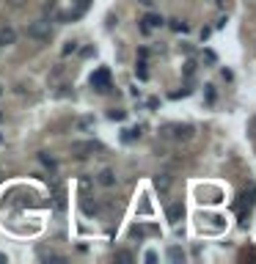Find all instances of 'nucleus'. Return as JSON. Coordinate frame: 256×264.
<instances>
[{"label":"nucleus","instance_id":"obj_11","mask_svg":"<svg viewBox=\"0 0 256 264\" xmlns=\"http://www.w3.org/2000/svg\"><path fill=\"white\" fill-rule=\"evenodd\" d=\"M39 160H42V165H44V168L55 171V160H53V157H47V152H42V154H39Z\"/></svg>","mask_w":256,"mask_h":264},{"label":"nucleus","instance_id":"obj_2","mask_svg":"<svg viewBox=\"0 0 256 264\" xmlns=\"http://www.w3.org/2000/svg\"><path fill=\"white\" fill-rule=\"evenodd\" d=\"M25 33H28L30 39H36V41H47L50 33H53V28H50L47 19H36V22H30L28 28H25Z\"/></svg>","mask_w":256,"mask_h":264},{"label":"nucleus","instance_id":"obj_7","mask_svg":"<svg viewBox=\"0 0 256 264\" xmlns=\"http://www.w3.org/2000/svg\"><path fill=\"white\" fill-rule=\"evenodd\" d=\"M182 217H185V206L179 204V201H176V204L168 206V220H171V223H179Z\"/></svg>","mask_w":256,"mask_h":264},{"label":"nucleus","instance_id":"obj_3","mask_svg":"<svg viewBox=\"0 0 256 264\" xmlns=\"http://www.w3.org/2000/svg\"><path fill=\"white\" fill-rule=\"evenodd\" d=\"M94 152H102V143L99 141H75L72 143V154L75 157H88Z\"/></svg>","mask_w":256,"mask_h":264},{"label":"nucleus","instance_id":"obj_20","mask_svg":"<svg viewBox=\"0 0 256 264\" xmlns=\"http://www.w3.org/2000/svg\"><path fill=\"white\" fill-rule=\"evenodd\" d=\"M110 118H124V110H110Z\"/></svg>","mask_w":256,"mask_h":264},{"label":"nucleus","instance_id":"obj_10","mask_svg":"<svg viewBox=\"0 0 256 264\" xmlns=\"http://www.w3.org/2000/svg\"><path fill=\"white\" fill-rule=\"evenodd\" d=\"M168 259L171 262H185V253H182V248H168Z\"/></svg>","mask_w":256,"mask_h":264},{"label":"nucleus","instance_id":"obj_24","mask_svg":"<svg viewBox=\"0 0 256 264\" xmlns=\"http://www.w3.org/2000/svg\"><path fill=\"white\" fill-rule=\"evenodd\" d=\"M0 121H3V113H0Z\"/></svg>","mask_w":256,"mask_h":264},{"label":"nucleus","instance_id":"obj_5","mask_svg":"<svg viewBox=\"0 0 256 264\" xmlns=\"http://www.w3.org/2000/svg\"><path fill=\"white\" fill-rule=\"evenodd\" d=\"M96 182H99L102 187H113V184H116V174L110 168H102L99 176H96Z\"/></svg>","mask_w":256,"mask_h":264},{"label":"nucleus","instance_id":"obj_16","mask_svg":"<svg viewBox=\"0 0 256 264\" xmlns=\"http://www.w3.org/2000/svg\"><path fill=\"white\" fill-rule=\"evenodd\" d=\"M8 6H11V8H22L25 0H8Z\"/></svg>","mask_w":256,"mask_h":264},{"label":"nucleus","instance_id":"obj_15","mask_svg":"<svg viewBox=\"0 0 256 264\" xmlns=\"http://www.w3.org/2000/svg\"><path fill=\"white\" fill-rule=\"evenodd\" d=\"M135 75H138V77H146V64H138Z\"/></svg>","mask_w":256,"mask_h":264},{"label":"nucleus","instance_id":"obj_4","mask_svg":"<svg viewBox=\"0 0 256 264\" xmlns=\"http://www.w3.org/2000/svg\"><path fill=\"white\" fill-rule=\"evenodd\" d=\"M14 41H17V30L14 28H0V47H11Z\"/></svg>","mask_w":256,"mask_h":264},{"label":"nucleus","instance_id":"obj_6","mask_svg":"<svg viewBox=\"0 0 256 264\" xmlns=\"http://www.w3.org/2000/svg\"><path fill=\"white\" fill-rule=\"evenodd\" d=\"M168 187H171V174H157L155 176V190L157 193H168Z\"/></svg>","mask_w":256,"mask_h":264},{"label":"nucleus","instance_id":"obj_21","mask_svg":"<svg viewBox=\"0 0 256 264\" xmlns=\"http://www.w3.org/2000/svg\"><path fill=\"white\" fill-rule=\"evenodd\" d=\"M226 3H229V0H215V6H218V8H226Z\"/></svg>","mask_w":256,"mask_h":264},{"label":"nucleus","instance_id":"obj_19","mask_svg":"<svg viewBox=\"0 0 256 264\" xmlns=\"http://www.w3.org/2000/svg\"><path fill=\"white\" fill-rule=\"evenodd\" d=\"M78 127H83V129H85V127H91V118H80Z\"/></svg>","mask_w":256,"mask_h":264},{"label":"nucleus","instance_id":"obj_18","mask_svg":"<svg viewBox=\"0 0 256 264\" xmlns=\"http://www.w3.org/2000/svg\"><path fill=\"white\" fill-rule=\"evenodd\" d=\"M207 99L215 102V88H212V86H207Z\"/></svg>","mask_w":256,"mask_h":264},{"label":"nucleus","instance_id":"obj_14","mask_svg":"<svg viewBox=\"0 0 256 264\" xmlns=\"http://www.w3.org/2000/svg\"><path fill=\"white\" fill-rule=\"evenodd\" d=\"M171 28L173 30H187V25L182 22V19H171Z\"/></svg>","mask_w":256,"mask_h":264},{"label":"nucleus","instance_id":"obj_8","mask_svg":"<svg viewBox=\"0 0 256 264\" xmlns=\"http://www.w3.org/2000/svg\"><path fill=\"white\" fill-rule=\"evenodd\" d=\"M141 22H143V25H141L143 30H152V28H160V25H163V17H157V14H146Z\"/></svg>","mask_w":256,"mask_h":264},{"label":"nucleus","instance_id":"obj_12","mask_svg":"<svg viewBox=\"0 0 256 264\" xmlns=\"http://www.w3.org/2000/svg\"><path fill=\"white\" fill-rule=\"evenodd\" d=\"M83 212H85V215H96V212H99V206L91 204L88 198H83Z\"/></svg>","mask_w":256,"mask_h":264},{"label":"nucleus","instance_id":"obj_23","mask_svg":"<svg viewBox=\"0 0 256 264\" xmlns=\"http://www.w3.org/2000/svg\"><path fill=\"white\" fill-rule=\"evenodd\" d=\"M0 262H6V253H0Z\"/></svg>","mask_w":256,"mask_h":264},{"label":"nucleus","instance_id":"obj_13","mask_svg":"<svg viewBox=\"0 0 256 264\" xmlns=\"http://www.w3.org/2000/svg\"><path fill=\"white\" fill-rule=\"evenodd\" d=\"M116 262H132V253L130 251H119L116 253Z\"/></svg>","mask_w":256,"mask_h":264},{"label":"nucleus","instance_id":"obj_17","mask_svg":"<svg viewBox=\"0 0 256 264\" xmlns=\"http://www.w3.org/2000/svg\"><path fill=\"white\" fill-rule=\"evenodd\" d=\"M75 47H78V44H75V41H66V47H64V53H75Z\"/></svg>","mask_w":256,"mask_h":264},{"label":"nucleus","instance_id":"obj_9","mask_svg":"<svg viewBox=\"0 0 256 264\" xmlns=\"http://www.w3.org/2000/svg\"><path fill=\"white\" fill-rule=\"evenodd\" d=\"M91 86H94V88H99V91H105V88H107V72H105V69H102V72H96V75L91 77Z\"/></svg>","mask_w":256,"mask_h":264},{"label":"nucleus","instance_id":"obj_25","mask_svg":"<svg viewBox=\"0 0 256 264\" xmlns=\"http://www.w3.org/2000/svg\"><path fill=\"white\" fill-rule=\"evenodd\" d=\"M0 141H3V135H0Z\"/></svg>","mask_w":256,"mask_h":264},{"label":"nucleus","instance_id":"obj_22","mask_svg":"<svg viewBox=\"0 0 256 264\" xmlns=\"http://www.w3.org/2000/svg\"><path fill=\"white\" fill-rule=\"evenodd\" d=\"M141 3H143V6H152V3H155V0H141Z\"/></svg>","mask_w":256,"mask_h":264},{"label":"nucleus","instance_id":"obj_1","mask_svg":"<svg viewBox=\"0 0 256 264\" xmlns=\"http://www.w3.org/2000/svg\"><path fill=\"white\" fill-rule=\"evenodd\" d=\"M163 135L171 138V141H190L193 127L190 124H166V127H163Z\"/></svg>","mask_w":256,"mask_h":264}]
</instances>
